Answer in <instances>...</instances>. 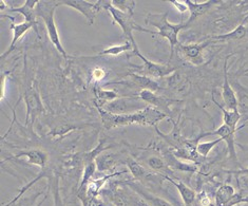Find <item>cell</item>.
Wrapping results in <instances>:
<instances>
[{
  "label": "cell",
  "instance_id": "obj_29",
  "mask_svg": "<svg viewBox=\"0 0 248 206\" xmlns=\"http://www.w3.org/2000/svg\"><path fill=\"white\" fill-rule=\"evenodd\" d=\"M134 50L133 45L130 43V41H125L123 45H115L111 46L106 48L105 50L100 51L98 54L99 55H111V56H117L121 55L123 53L126 52H132Z\"/></svg>",
  "mask_w": 248,
  "mask_h": 206
},
{
  "label": "cell",
  "instance_id": "obj_36",
  "mask_svg": "<svg viewBox=\"0 0 248 206\" xmlns=\"http://www.w3.org/2000/svg\"><path fill=\"white\" fill-rule=\"evenodd\" d=\"M241 203H247V204H248V196L242 198V201H241Z\"/></svg>",
  "mask_w": 248,
  "mask_h": 206
},
{
  "label": "cell",
  "instance_id": "obj_11",
  "mask_svg": "<svg viewBox=\"0 0 248 206\" xmlns=\"http://www.w3.org/2000/svg\"><path fill=\"white\" fill-rule=\"evenodd\" d=\"M211 44V40L208 38L204 43L201 44H191V45H179V51L187 61L192 63L193 64H202L204 63V58L202 56L203 50Z\"/></svg>",
  "mask_w": 248,
  "mask_h": 206
},
{
  "label": "cell",
  "instance_id": "obj_5",
  "mask_svg": "<svg viewBox=\"0 0 248 206\" xmlns=\"http://www.w3.org/2000/svg\"><path fill=\"white\" fill-rule=\"evenodd\" d=\"M105 199L113 206H148L137 192L131 188L119 187L113 185L109 190H104L100 192Z\"/></svg>",
  "mask_w": 248,
  "mask_h": 206
},
{
  "label": "cell",
  "instance_id": "obj_10",
  "mask_svg": "<svg viewBox=\"0 0 248 206\" xmlns=\"http://www.w3.org/2000/svg\"><path fill=\"white\" fill-rule=\"evenodd\" d=\"M124 183H125L128 187L131 188L133 191L137 192L148 206H172V204L168 202L167 200L155 196V193L149 191L148 188H146L145 186H143L137 181L135 182L128 181V182H124Z\"/></svg>",
  "mask_w": 248,
  "mask_h": 206
},
{
  "label": "cell",
  "instance_id": "obj_22",
  "mask_svg": "<svg viewBox=\"0 0 248 206\" xmlns=\"http://www.w3.org/2000/svg\"><path fill=\"white\" fill-rule=\"evenodd\" d=\"M125 172H115V173H112L108 175H105L104 178H100L97 180H91L89 182V184L87 185V190H86V195L88 197H98L100 195V192L104 190V185L107 183L108 180H111L112 178H114L116 175H120Z\"/></svg>",
  "mask_w": 248,
  "mask_h": 206
},
{
  "label": "cell",
  "instance_id": "obj_33",
  "mask_svg": "<svg viewBox=\"0 0 248 206\" xmlns=\"http://www.w3.org/2000/svg\"><path fill=\"white\" fill-rule=\"evenodd\" d=\"M98 98L100 99V101H103V105H105L106 103H109V102L114 101V99H116V98H119V96H117V94L113 91L103 90V91L98 92ZM103 105H102V107H103Z\"/></svg>",
  "mask_w": 248,
  "mask_h": 206
},
{
  "label": "cell",
  "instance_id": "obj_6",
  "mask_svg": "<svg viewBox=\"0 0 248 206\" xmlns=\"http://www.w3.org/2000/svg\"><path fill=\"white\" fill-rule=\"evenodd\" d=\"M131 53H132L131 55L138 56L139 58H140L141 62H143V64H141L140 67H138L140 75L148 76L150 79H163L175 71V69L173 67L169 66V64L157 63L152 61H149L148 58L145 57L144 55H141L140 49L132 51Z\"/></svg>",
  "mask_w": 248,
  "mask_h": 206
},
{
  "label": "cell",
  "instance_id": "obj_2",
  "mask_svg": "<svg viewBox=\"0 0 248 206\" xmlns=\"http://www.w3.org/2000/svg\"><path fill=\"white\" fill-rule=\"evenodd\" d=\"M168 12H164V13H149L146 16V23L150 25L157 29V32H153L147 29L140 28V32L149 33L152 35H158L165 39L168 40L170 45V60L173 56L174 48L180 45L179 41V34L182 30L187 29L188 26L186 23L181 22L180 25H172L168 21Z\"/></svg>",
  "mask_w": 248,
  "mask_h": 206
},
{
  "label": "cell",
  "instance_id": "obj_4",
  "mask_svg": "<svg viewBox=\"0 0 248 206\" xmlns=\"http://www.w3.org/2000/svg\"><path fill=\"white\" fill-rule=\"evenodd\" d=\"M103 9L108 11L109 14L113 18V23H117L123 31V37L126 41H130L134 47V50H139V46L133 37V31H139L140 27L133 19V15H130L125 12L117 10L112 5L109 0H103Z\"/></svg>",
  "mask_w": 248,
  "mask_h": 206
},
{
  "label": "cell",
  "instance_id": "obj_19",
  "mask_svg": "<svg viewBox=\"0 0 248 206\" xmlns=\"http://www.w3.org/2000/svg\"><path fill=\"white\" fill-rule=\"evenodd\" d=\"M121 156L114 152H107V150L102 152L99 156L96 157L95 163L97 166V172L99 173H108L113 169L117 162L120 161Z\"/></svg>",
  "mask_w": 248,
  "mask_h": 206
},
{
  "label": "cell",
  "instance_id": "obj_32",
  "mask_svg": "<svg viewBox=\"0 0 248 206\" xmlns=\"http://www.w3.org/2000/svg\"><path fill=\"white\" fill-rule=\"evenodd\" d=\"M223 142V140L221 138H218L217 140L210 141V142H201L197 145V152L199 154V156L206 158L208 157L209 152L215 148V147L218 144Z\"/></svg>",
  "mask_w": 248,
  "mask_h": 206
},
{
  "label": "cell",
  "instance_id": "obj_31",
  "mask_svg": "<svg viewBox=\"0 0 248 206\" xmlns=\"http://www.w3.org/2000/svg\"><path fill=\"white\" fill-rule=\"evenodd\" d=\"M112 5L117 10L125 12L130 15L134 14V9L137 7V1L134 0H112Z\"/></svg>",
  "mask_w": 248,
  "mask_h": 206
},
{
  "label": "cell",
  "instance_id": "obj_20",
  "mask_svg": "<svg viewBox=\"0 0 248 206\" xmlns=\"http://www.w3.org/2000/svg\"><path fill=\"white\" fill-rule=\"evenodd\" d=\"M248 19V15L246 16V18L242 21V23L234 28L232 31H230L225 34H220V35H215V36H210L211 43H217V41H228V40H240L242 38H244L247 33H248V29L245 27V21Z\"/></svg>",
  "mask_w": 248,
  "mask_h": 206
},
{
  "label": "cell",
  "instance_id": "obj_25",
  "mask_svg": "<svg viewBox=\"0 0 248 206\" xmlns=\"http://www.w3.org/2000/svg\"><path fill=\"white\" fill-rule=\"evenodd\" d=\"M146 164H147V166H148L152 170V172H155V174H162L164 176L165 175L170 176L171 170L169 169L167 163L165 162L163 158L155 157V156H152V157H149L148 158H147Z\"/></svg>",
  "mask_w": 248,
  "mask_h": 206
},
{
  "label": "cell",
  "instance_id": "obj_3",
  "mask_svg": "<svg viewBox=\"0 0 248 206\" xmlns=\"http://www.w3.org/2000/svg\"><path fill=\"white\" fill-rule=\"evenodd\" d=\"M57 7V1H39L36 8V13L37 16L44 19L46 33H48V36L53 46L55 47L57 51L60 52L66 60H68L70 56L68 55V53L64 50L62 44L60 33H58L55 23V10Z\"/></svg>",
  "mask_w": 248,
  "mask_h": 206
},
{
  "label": "cell",
  "instance_id": "obj_34",
  "mask_svg": "<svg viewBox=\"0 0 248 206\" xmlns=\"http://www.w3.org/2000/svg\"><path fill=\"white\" fill-rule=\"evenodd\" d=\"M171 3H172L174 7L179 10V12H180L181 14L184 13V12H186V10L188 9L185 1H183V2H181V1H171Z\"/></svg>",
  "mask_w": 248,
  "mask_h": 206
},
{
  "label": "cell",
  "instance_id": "obj_30",
  "mask_svg": "<svg viewBox=\"0 0 248 206\" xmlns=\"http://www.w3.org/2000/svg\"><path fill=\"white\" fill-rule=\"evenodd\" d=\"M78 198L80 200L82 206H113L107 200L98 197H88L86 192H78Z\"/></svg>",
  "mask_w": 248,
  "mask_h": 206
},
{
  "label": "cell",
  "instance_id": "obj_24",
  "mask_svg": "<svg viewBox=\"0 0 248 206\" xmlns=\"http://www.w3.org/2000/svg\"><path fill=\"white\" fill-rule=\"evenodd\" d=\"M164 158H165V162L167 163L169 168L171 167L174 170H180V172H184V173H196L198 170V167L196 165L181 162L178 160V158L172 154H166L164 156Z\"/></svg>",
  "mask_w": 248,
  "mask_h": 206
},
{
  "label": "cell",
  "instance_id": "obj_17",
  "mask_svg": "<svg viewBox=\"0 0 248 206\" xmlns=\"http://www.w3.org/2000/svg\"><path fill=\"white\" fill-rule=\"evenodd\" d=\"M39 1L37 0H27L23 3L22 7L19 8H12L9 10V12H13V13H19L23 17H25V21L31 22L35 28V31L38 33L37 30V13H36V8Z\"/></svg>",
  "mask_w": 248,
  "mask_h": 206
},
{
  "label": "cell",
  "instance_id": "obj_12",
  "mask_svg": "<svg viewBox=\"0 0 248 206\" xmlns=\"http://www.w3.org/2000/svg\"><path fill=\"white\" fill-rule=\"evenodd\" d=\"M185 3L187 5L189 13H190L189 19L186 22V25L189 28L194 21L199 19L200 17H202L206 13H208L210 9L214 8L217 4L222 3V1H218V0H208V1L199 3V2L191 1V0H185Z\"/></svg>",
  "mask_w": 248,
  "mask_h": 206
},
{
  "label": "cell",
  "instance_id": "obj_23",
  "mask_svg": "<svg viewBox=\"0 0 248 206\" xmlns=\"http://www.w3.org/2000/svg\"><path fill=\"white\" fill-rule=\"evenodd\" d=\"M235 196L234 188L230 185L224 184L222 185L216 192V205L217 206H227L230 201Z\"/></svg>",
  "mask_w": 248,
  "mask_h": 206
},
{
  "label": "cell",
  "instance_id": "obj_7",
  "mask_svg": "<svg viewBox=\"0 0 248 206\" xmlns=\"http://www.w3.org/2000/svg\"><path fill=\"white\" fill-rule=\"evenodd\" d=\"M144 103L140 97H119L114 101L103 105V109L112 114H127L134 113L143 110Z\"/></svg>",
  "mask_w": 248,
  "mask_h": 206
},
{
  "label": "cell",
  "instance_id": "obj_1",
  "mask_svg": "<svg viewBox=\"0 0 248 206\" xmlns=\"http://www.w3.org/2000/svg\"><path fill=\"white\" fill-rule=\"evenodd\" d=\"M98 112L102 117L104 127L108 130L117 127L132 125V124H137V125L140 126L156 127L157 124L167 116L165 112L150 107V106H147L146 108L138 111V112L127 114H112L105 111L103 108H98Z\"/></svg>",
  "mask_w": 248,
  "mask_h": 206
},
{
  "label": "cell",
  "instance_id": "obj_26",
  "mask_svg": "<svg viewBox=\"0 0 248 206\" xmlns=\"http://www.w3.org/2000/svg\"><path fill=\"white\" fill-rule=\"evenodd\" d=\"M130 76H131L132 81L134 84L139 86L140 88H141L143 90H150L153 92H156L159 90V85L155 79L148 78V76L135 74V73L130 74Z\"/></svg>",
  "mask_w": 248,
  "mask_h": 206
},
{
  "label": "cell",
  "instance_id": "obj_14",
  "mask_svg": "<svg viewBox=\"0 0 248 206\" xmlns=\"http://www.w3.org/2000/svg\"><path fill=\"white\" fill-rule=\"evenodd\" d=\"M235 132H237V130H234V129L230 128L229 126L225 125V124H223V125L218 127L217 130L204 133L203 137H207V135H217L218 138H221L224 142L227 144V148L229 151L230 158H232V160L237 161L238 157H237V151H235V147H234Z\"/></svg>",
  "mask_w": 248,
  "mask_h": 206
},
{
  "label": "cell",
  "instance_id": "obj_27",
  "mask_svg": "<svg viewBox=\"0 0 248 206\" xmlns=\"http://www.w3.org/2000/svg\"><path fill=\"white\" fill-rule=\"evenodd\" d=\"M216 105L217 106L218 108L221 109V111L223 112V124H225V125L229 126L230 128L234 129V130H238V123L241 119V113L239 109L238 110H229L222 107V106L216 102Z\"/></svg>",
  "mask_w": 248,
  "mask_h": 206
},
{
  "label": "cell",
  "instance_id": "obj_9",
  "mask_svg": "<svg viewBox=\"0 0 248 206\" xmlns=\"http://www.w3.org/2000/svg\"><path fill=\"white\" fill-rule=\"evenodd\" d=\"M27 107V114H26V125L31 122L33 124L37 116L44 112V105L41 103V99L38 92L34 88H29L23 95Z\"/></svg>",
  "mask_w": 248,
  "mask_h": 206
},
{
  "label": "cell",
  "instance_id": "obj_18",
  "mask_svg": "<svg viewBox=\"0 0 248 206\" xmlns=\"http://www.w3.org/2000/svg\"><path fill=\"white\" fill-rule=\"evenodd\" d=\"M165 180H167L169 183L172 184L178 191L180 192V196L183 200V202H184L185 206H192V204L196 202L197 200V193L193 190H191L190 187H189L187 184H185L183 181H175L172 178H170L168 175H165L164 176Z\"/></svg>",
  "mask_w": 248,
  "mask_h": 206
},
{
  "label": "cell",
  "instance_id": "obj_21",
  "mask_svg": "<svg viewBox=\"0 0 248 206\" xmlns=\"http://www.w3.org/2000/svg\"><path fill=\"white\" fill-rule=\"evenodd\" d=\"M139 97L145 104H148V106H150V107L161 110L162 112H164L163 110L167 109V107H168V102L166 101V99L162 96L156 95L155 92L150 91V90H141L140 92Z\"/></svg>",
  "mask_w": 248,
  "mask_h": 206
},
{
  "label": "cell",
  "instance_id": "obj_8",
  "mask_svg": "<svg viewBox=\"0 0 248 206\" xmlns=\"http://www.w3.org/2000/svg\"><path fill=\"white\" fill-rule=\"evenodd\" d=\"M57 4L58 7L64 5V7H69L79 12L89 22V25H93L96 15L103 10V0L96 2L86 1V0H61V1H57Z\"/></svg>",
  "mask_w": 248,
  "mask_h": 206
},
{
  "label": "cell",
  "instance_id": "obj_13",
  "mask_svg": "<svg viewBox=\"0 0 248 206\" xmlns=\"http://www.w3.org/2000/svg\"><path fill=\"white\" fill-rule=\"evenodd\" d=\"M229 56H226L225 61H224V66H223V71H224V82H223V90H222V97L224 104L226 106V109L229 110H238L239 107V102L238 97L235 95V93L232 89V85L229 82L228 79V70H227V63L229 60Z\"/></svg>",
  "mask_w": 248,
  "mask_h": 206
},
{
  "label": "cell",
  "instance_id": "obj_16",
  "mask_svg": "<svg viewBox=\"0 0 248 206\" xmlns=\"http://www.w3.org/2000/svg\"><path fill=\"white\" fill-rule=\"evenodd\" d=\"M27 158V163L30 165H35L41 169L46 168V164L49 162V156L46 151L41 149H29L25 151H20L15 155V158Z\"/></svg>",
  "mask_w": 248,
  "mask_h": 206
},
{
  "label": "cell",
  "instance_id": "obj_35",
  "mask_svg": "<svg viewBox=\"0 0 248 206\" xmlns=\"http://www.w3.org/2000/svg\"><path fill=\"white\" fill-rule=\"evenodd\" d=\"M46 198H48V193H46V195H45V198H44L43 200H41V201H40L36 206H41V205H43V204L45 203L46 200Z\"/></svg>",
  "mask_w": 248,
  "mask_h": 206
},
{
  "label": "cell",
  "instance_id": "obj_15",
  "mask_svg": "<svg viewBox=\"0 0 248 206\" xmlns=\"http://www.w3.org/2000/svg\"><path fill=\"white\" fill-rule=\"evenodd\" d=\"M31 29H34V30H35V28L31 22L23 21L21 23H17V25H15L13 20H12L11 30H12V32H13V38H12V41H11V44L9 46V48L7 49V51L3 52L1 54V57H0L2 61L4 60L5 57H8L10 55V53L14 51V49L16 48L17 43H18V41L22 38L23 35L27 34L29 31L31 30Z\"/></svg>",
  "mask_w": 248,
  "mask_h": 206
},
{
  "label": "cell",
  "instance_id": "obj_28",
  "mask_svg": "<svg viewBox=\"0 0 248 206\" xmlns=\"http://www.w3.org/2000/svg\"><path fill=\"white\" fill-rule=\"evenodd\" d=\"M96 170H97V166H96L95 161H92V162L85 164V169H84V173H82L81 181H80V184L78 186V192H86L87 185L89 184V182L92 180L93 175L95 174Z\"/></svg>",
  "mask_w": 248,
  "mask_h": 206
}]
</instances>
